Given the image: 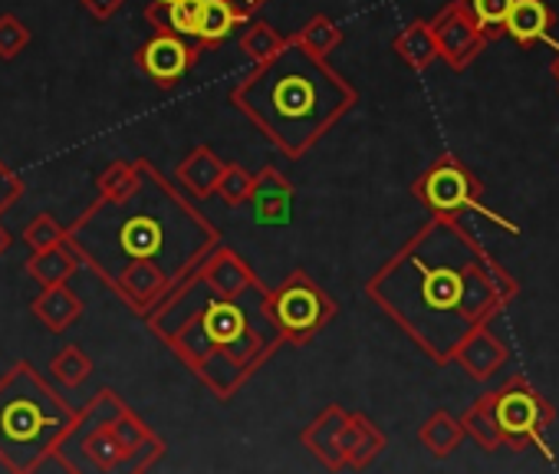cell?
<instances>
[{"instance_id": "4316f807", "label": "cell", "mask_w": 559, "mask_h": 474, "mask_svg": "<svg viewBox=\"0 0 559 474\" xmlns=\"http://www.w3.org/2000/svg\"><path fill=\"white\" fill-rule=\"evenodd\" d=\"M294 44H300L304 50H310L313 57H330L340 44H343V31H340V24L333 21V17H326V14H317V17H310L300 31H297V37H290Z\"/></svg>"}, {"instance_id": "2e32d148", "label": "cell", "mask_w": 559, "mask_h": 474, "mask_svg": "<svg viewBox=\"0 0 559 474\" xmlns=\"http://www.w3.org/2000/svg\"><path fill=\"white\" fill-rule=\"evenodd\" d=\"M556 27V14L546 0H516L507 14L503 37H510L520 50H533L536 44H549Z\"/></svg>"}, {"instance_id": "9c48e42d", "label": "cell", "mask_w": 559, "mask_h": 474, "mask_svg": "<svg viewBox=\"0 0 559 474\" xmlns=\"http://www.w3.org/2000/svg\"><path fill=\"white\" fill-rule=\"evenodd\" d=\"M412 194L431 211V214H444V217H461L464 211H477L480 217H490L493 224H500L510 234H520V224L507 221L503 214L490 211L480 194H484V181L454 155H441L435 158L418 181L412 185Z\"/></svg>"}, {"instance_id": "ac0fdd59", "label": "cell", "mask_w": 559, "mask_h": 474, "mask_svg": "<svg viewBox=\"0 0 559 474\" xmlns=\"http://www.w3.org/2000/svg\"><path fill=\"white\" fill-rule=\"evenodd\" d=\"M224 158L207 149V145H198L191 149L178 165H175V181L181 191H188L191 198H211L217 191V181H221V171H224Z\"/></svg>"}, {"instance_id": "ba28073f", "label": "cell", "mask_w": 559, "mask_h": 474, "mask_svg": "<svg viewBox=\"0 0 559 474\" xmlns=\"http://www.w3.org/2000/svg\"><path fill=\"white\" fill-rule=\"evenodd\" d=\"M484 402L490 408V418H493L503 445L543 448V454H549L543 435L556 422V408L549 405V399L539 389H533V382L523 372H513L497 389L484 392Z\"/></svg>"}, {"instance_id": "277c9868", "label": "cell", "mask_w": 559, "mask_h": 474, "mask_svg": "<svg viewBox=\"0 0 559 474\" xmlns=\"http://www.w3.org/2000/svg\"><path fill=\"white\" fill-rule=\"evenodd\" d=\"M230 103L287 158L307 155L346 112L359 93L323 57L287 40L273 57L230 90Z\"/></svg>"}, {"instance_id": "4dcf8cb0", "label": "cell", "mask_w": 559, "mask_h": 474, "mask_svg": "<svg viewBox=\"0 0 559 474\" xmlns=\"http://www.w3.org/2000/svg\"><path fill=\"white\" fill-rule=\"evenodd\" d=\"M250 191H253V171H247L243 165L227 162L224 171H221V181H217V191L214 194L221 201H227L230 208H240V204H247Z\"/></svg>"}, {"instance_id": "836d02e7", "label": "cell", "mask_w": 559, "mask_h": 474, "mask_svg": "<svg viewBox=\"0 0 559 474\" xmlns=\"http://www.w3.org/2000/svg\"><path fill=\"white\" fill-rule=\"evenodd\" d=\"M21 194H24V181L4 162H0V214H4Z\"/></svg>"}, {"instance_id": "5b68a950", "label": "cell", "mask_w": 559, "mask_h": 474, "mask_svg": "<svg viewBox=\"0 0 559 474\" xmlns=\"http://www.w3.org/2000/svg\"><path fill=\"white\" fill-rule=\"evenodd\" d=\"M73 418L76 408L31 363H14L0 376V464L17 474L44 471Z\"/></svg>"}, {"instance_id": "8d00e7d4", "label": "cell", "mask_w": 559, "mask_h": 474, "mask_svg": "<svg viewBox=\"0 0 559 474\" xmlns=\"http://www.w3.org/2000/svg\"><path fill=\"white\" fill-rule=\"evenodd\" d=\"M11 241H14V237H11V230L4 227V221H0V258H4V254H8Z\"/></svg>"}, {"instance_id": "f1b7e54d", "label": "cell", "mask_w": 559, "mask_h": 474, "mask_svg": "<svg viewBox=\"0 0 559 474\" xmlns=\"http://www.w3.org/2000/svg\"><path fill=\"white\" fill-rule=\"evenodd\" d=\"M461 425H464V435H471L484 451H497L503 445V438H500V431H497V425L490 418V408H487L484 395H477L474 405L461 415Z\"/></svg>"}, {"instance_id": "7c38bea8", "label": "cell", "mask_w": 559, "mask_h": 474, "mask_svg": "<svg viewBox=\"0 0 559 474\" xmlns=\"http://www.w3.org/2000/svg\"><path fill=\"white\" fill-rule=\"evenodd\" d=\"M431 31H435V40H438V60H444L454 73L467 70L480 57V50L487 47L484 34L461 11L457 0H451L444 11H438V17L431 21Z\"/></svg>"}, {"instance_id": "83f0119b", "label": "cell", "mask_w": 559, "mask_h": 474, "mask_svg": "<svg viewBox=\"0 0 559 474\" xmlns=\"http://www.w3.org/2000/svg\"><path fill=\"white\" fill-rule=\"evenodd\" d=\"M50 372H53L57 382H63L67 389H80V386L93 376V359H90L80 346H63V349L50 359Z\"/></svg>"}, {"instance_id": "f546056e", "label": "cell", "mask_w": 559, "mask_h": 474, "mask_svg": "<svg viewBox=\"0 0 559 474\" xmlns=\"http://www.w3.org/2000/svg\"><path fill=\"white\" fill-rule=\"evenodd\" d=\"M67 241V227L53 217V214H37L27 227H24V245L27 251H47Z\"/></svg>"}, {"instance_id": "6da1fadb", "label": "cell", "mask_w": 559, "mask_h": 474, "mask_svg": "<svg viewBox=\"0 0 559 474\" xmlns=\"http://www.w3.org/2000/svg\"><path fill=\"white\" fill-rule=\"evenodd\" d=\"M366 294L431 363L448 366L457 343L503 313L520 284L457 217L431 214L369 277Z\"/></svg>"}, {"instance_id": "d6986e66", "label": "cell", "mask_w": 559, "mask_h": 474, "mask_svg": "<svg viewBox=\"0 0 559 474\" xmlns=\"http://www.w3.org/2000/svg\"><path fill=\"white\" fill-rule=\"evenodd\" d=\"M34 317L50 330V333H67L76 320H83V300L70 284H50L44 287L34 304Z\"/></svg>"}, {"instance_id": "d590c367", "label": "cell", "mask_w": 559, "mask_h": 474, "mask_svg": "<svg viewBox=\"0 0 559 474\" xmlns=\"http://www.w3.org/2000/svg\"><path fill=\"white\" fill-rule=\"evenodd\" d=\"M230 4H234L243 17H253L263 4H270V0H230Z\"/></svg>"}, {"instance_id": "44dd1931", "label": "cell", "mask_w": 559, "mask_h": 474, "mask_svg": "<svg viewBox=\"0 0 559 474\" xmlns=\"http://www.w3.org/2000/svg\"><path fill=\"white\" fill-rule=\"evenodd\" d=\"M392 50H395V57H399L408 70L425 73L431 63H438V40H435L431 21H412V24L392 40Z\"/></svg>"}, {"instance_id": "484cf974", "label": "cell", "mask_w": 559, "mask_h": 474, "mask_svg": "<svg viewBox=\"0 0 559 474\" xmlns=\"http://www.w3.org/2000/svg\"><path fill=\"white\" fill-rule=\"evenodd\" d=\"M461 11L477 24V31L484 34V40H497L503 37V24H507V14L513 11L516 0H457Z\"/></svg>"}, {"instance_id": "5bb4252c", "label": "cell", "mask_w": 559, "mask_h": 474, "mask_svg": "<svg viewBox=\"0 0 559 474\" xmlns=\"http://www.w3.org/2000/svg\"><path fill=\"white\" fill-rule=\"evenodd\" d=\"M294 198H297V191H294V185L280 175L276 168H260L257 175H253V191H250V204H253V214H257V221L260 224H270V227H276V224H287L290 221V214H294Z\"/></svg>"}, {"instance_id": "8992f818", "label": "cell", "mask_w": 559, "mask_h": 474, "mask_svg": "<svg viewBox=\"0 0 559 474\" xmlns=\"http://www.w3.org/2000/svg\"><path fill=\"white\" fill-rule=\"evenodd\" d=\"M126 408V399L116 389H103L90 399L83 412H76L70 431L53 451V464L60 471L80 474V471H96V474H112L126 471V454L112 435V418Z\"/></svg>"}, {"instance_id": "1f68e13d", "label": "cell", "mask_w": 559, "mask_h": 474, "mask_svg": "<svg viewBox=\"0 0 559 474\" xmlns=\"http://www.w3.org/2000/svg\"><path fill=\"white\" fill-rule=\"evenodd\" d=\"M31 40H34V34L21 17H14V14L0 17V60H17L31 47Z\"/></svg>"}, {"instance_id": "d6a6232c", "label": "cell", "mask_w": 559, "mask_h": 474, "mask_svg": "<svg viewBox=\"0 0 559 474\" xmlns=\"http://www.w3.org/2000/svg\"><path fill=\"white\" fill-rule=\"evenodd\" d=\"M135 181V162H112L103 175H99V194L103 198H119L132 188Z\"/></svg>"}, {"instance_id": "4fadbf2b", "label": "cell", "mask_w": 559, "mask_h": 474, "mask_svg": "<svg viewBox=\"0 0 559 474\" xmlns=\"http://www.w3.org/2000/svg\"><path fill=\"white\" fill-rule=\"evenodd\" d=\"M507 359H510V346H507L487 323L474 327V330L457 343V349H454V356H451V363H457L474 382H490V379L507 366Z\"/></svg>"}, {"instance_id": "cb8c5ba5", "label": "cell", "mask_w": 559, "mask_h": 474, "mask_svg": "<svg viewBox=\"0 0 559 474\" xmlns=\"http://www.w3.org/2000/svg\"><path fill=\"white\" fill-rule=\"evenodd\" d=\"M76 271H80V258L73 254V248H70L67 241L57 245V248H47V251H34L31 261H27V274H31L40 287L70 284Z\"/></svg>"}, {"instance_id": "8fae6325", "label": "cell", "mask_w": 559, "mask_h": 474, "mask_svg": "<svg viewBox=\"0 0 559 474\" xmlns=\"http://www.w3.org/2000/svg\"><path fill=\"white\" fill-rule=\"evenodd\" d=\"M201 47L198 40H188V37H178V34H168V31H158L155 37H148L139 54H135V67L162 90H171L178 86L201 60Z\"/></svg>"}, {"instance_id": "603a6c76", "label": "cell", "mask_w": 559, "mask_h": 474, "mask_svg": "<svg viewBox=\"0 0 559 474\" xmlns=\"http://www.w3.org/2000/svg\"><path fill=\"white\" fill-rule=\"evenodd\" d=\"M201 4H204V0H165V4H155V0H152L148 11H145V21L155 31H168V34L194 40Z\"/></svg>"}, {"instance_id": "9a60e30c", "label": "cell", "mask_w": 559, "mask_h": 474, "mask_svg": "<svg viewBox=\"0 0 559 474\" xmlns=\"http://www.w3.org/2000/svg\"><path fill=\"white\" fill-rule=\"evenodd\" d=\"M109 291H112L129 310H135L139 317H145V313L171 291V281H168L158 268H152V264H132V268H126V271L109 284Z\"/></svg>"}, {"instance_id": "3957f363", "label": "cell", "mask_w": 559, "mask_h": 474, "mask_svg": "<svg viewBox=\"0 0 559 474\" xmlns=\"http://www.w3.org/2000/svg\"><path fill=\"white\" fill-rule=\"evenodd\" d=\"M266 287L221 294L194 268L145 313L148 330L217 399H234L266 359L287 346L266 310Z\"/></svg>"}, {"instance_id": "7402d4cb", "label": "cell", "mask_w": 559, "mask_h": 474, "mask_svg": "<svg viewBox=\"0 0 559 474\" xmlns=\"http://www.w3.org/2000/svg\"><path fill=\"white\" fill-rule=\"evenodd\" d=\"M464 438H467V435H464L461 418H457V415H451L448 408L431 412V415L425 418V425L418 428V441H421V445H425V451H428L431 458H438V461L451 458V454L461 448V441H464Z\"/></svg>"}, {"instance_id": "30bf717a", "label": "cell", "mask_w": 559, "mask_h": 474, "mask_svg": "<svg viewBox=\"0 0 559 474\" xmlns=\"http://www.w3.org/2000/svg\"><path fill=\"white\" fill-rule=\"evenodd\" d=\"M266 310L284 343L304 346L336 320V300L307 274L294 271L284 284L266 294Z\"/></svg>"}, {"instance_id": "74e56055", "label": "cell", "mask_w": 559, "mask_h": 474, "mask_svg": "<svg viewBox=\"0 0 559 474\" xmlns=\"http://www.w3.org/2000/svg\"><path fill=\"white\" fill-rule=\"evenodd\" d=\"M552 44V40H549ZM549 73H552V80L559 83V44H552V63H549Z\"/></svg>"}, {"instance_id": "d4e9b609", "label": "cell", "mask_w": 559, "mask_h": 474, "mask_svg": "<svg viewBox=\"0 0 559 474\" xmlns=\"http://www.w3.org/2000/svg\"><path fill=\"white\" fill-rule=\"evenodd\" d=\"M290 37H284L280 34L273 24H266V21H243L240 24V54L247 57V60H253V63H260V60H266V57H273L280 47H284Z\"/></svg>"}, {"instance_id": "e575fe53", "label": "cell", "mask_w": 559, "mask_h": 474, "mask_svg": "<svg viewBox=\"0 0 559 474\" xmlns=\"http://www.w3.org/2000/svg\"><path fill=\"white\" fill-rule=\"evenodd\" d=\"M126 0H80V8L93 17V21H109L122 11Z\"/></svg>"}, {"instance_id": "52a82bcc", "label": "cell", "mask_w": 559, "mask_h": 474, "mask_svg": "<svg viewBox=\"0 0 559 474\" xmlns=\"http://www.w3.org/2000/svg\"><path fill=\"white\" fill-rule=\"evenodd\" d=\"M304 445L330 471H362L385 451V435L369 415L346 412L343 405H326L304 428Z\"/></svg>"}, {"instance_id": "7a4b0ae2", "label": "cell", "mask_w": 559, "mask_h": 474, "mask_svg": "<svg viewBox=\"0 0 559 474\" xmlns=\"http://www.w3.org/2000/svg\"><path fill=\"white\" fill-rule=\"evenodd\" d=\"M67 245L106 287L132 264H152L178 284L221 245V230L148 158H135L132 188L99 194L67 227Z\"/></svg>"}, {"instance_id": "f35d334b", "label": "cell", "mask_w": 559, "mask_h": 474, "mask_svg": "<svg viewBox=\"0 0 559 474\" xmlns=\"http://www.w3.org/2000/svg\"><path fill=\"white\" fill-rule=\"evenodd\" d=\"M155 4H165V0H155Z\"/></svg>"}, {"instance_id": "e0dca14e", "label": "cell", "mask_w": 559, "mask_h": 474, "mask_svg": "<svg viewBox=\"0 0 559 474\" xmlns=\"http://www.w3.org/2000/svg\"><path fill=\"white\" fill-rule=\"evenodd\" d=\"M198 271H201V277L211 284V287H217L221 294H243L247 287H253L260 277L253 274V268L237 254V251H230V248H224V245H217L214 251H207L204 254V261L198 264Z\"/></svg>"}, {"instance_id": "ffe728a7", "label": "cell", "mask_w": 559, "mask_h": 474, "mask_svg": "<svg viewBox=\"0 0 559 474\" xmlns=\"http://www.w3.org/2000/svg\"><path fill=\"white\" fill-rule=\"evenodd\" d=\"M247 17L230 4V0H204L198 14V31L194 40L201 50H217Z\"/></svg>"}]
</instances>
